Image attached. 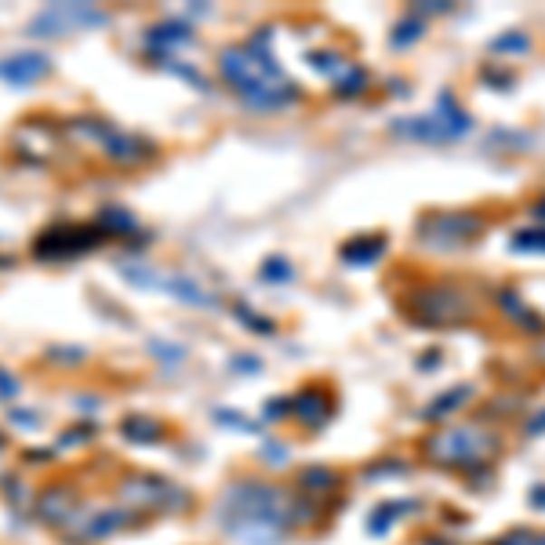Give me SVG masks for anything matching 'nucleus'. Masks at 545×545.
Here are the masks:
<instances>
[{
    "mask_svg": "<svg viewBox=\"0 0 545 545\" xmlns=\"http://www.w3.org/2000/svg\"><path fill=\"white\" fill-rule=\"evenodd\" d=\"M218 523L240 545H277L295 523V502L277 483L236 480L218 502Z\"/></svg>",
    "mask_w": 545,
    "mask_h": 545,
    "instance_id": "obj_1",
    "label": "nucleus"
},
{
    "mask_svg": "<svg viewBox=\"0 0 545 545\" xmlns=\"http://www.w3.org/2000/svg\"><path fill=\"white\" fill-rule=\"evenodd\" d=\"M225 84L251 106V110H284L299 99V84L284 77L277 59L269 55V33L254 37L251 44L225 48L218 59Z\"/></svg>",
    "mask_w": 545,
    "mask_h": 545,
    "instance_id": "obj_2",
    "label": "nucleus"
},
{
    "mask_svg": "<svg viewBox=\"0 0 545 545\" xmlns=\"http://www.w3.org/2000/svg\"><path fill=\"white\" fill-rule=\"evenodd\" d=\"M407 313L418 328H458L476 317V306H473L469 292H462L454 284H425V288L411 292Z\"/></svg>",
    "mask_w": 545,
    "mask_h": 545,
    "instance_id": "obj_3",
    "label": "nucleus"
},
{
    "mask_svg": "<svg viewBox=\"0 0 545 545\" xmlns=\"http://www.w3.org/2000/svg\"><path fill=\"white\" fill-rule=\"evenodd\" d=\"M469 128H473V117L458 106V99H454L451 91H440V95H436L433 113L393 120V131H397V135L418 139V142H451V139H462Z\"/></svg>",
    "mask_w": 545,
    "mask_h": 545,
    "instance_id": "obj_4",
    "label": "nucleus"
},
{
    "mask_svg": "<svg viewBox=\"0 0 545 545\" xmlns=\"http://www.w3.org/2000/svg\"><path fill=\"white\" fill-rule=\"evenodd\" d=\"M487 229V218L480 211H429L418 222V240L433 251H454L476 240Z\"/></svg>",
    "mask_w": 545,
    "mask_h": 545,
    "instance_id": "obj_5",
    "label": "nucleus"
},
{
    "mask_svg": "<svg viewBox=\"0 0 545 545\" xmlns=\"http://www.w3.org/2000/svg\"><path fill=\"white\" fill-rule=\"evenodd\" d=\"M494 451V436L473 429V425H458V429H444L436 436L425 440V454L440 465H476Z\"/></svg>",
    "mask_w": 545,
    "mask_h": 545,
    "instance_id": "obj_6",
    "label": "nucleus"
},
{
    "mask_svg": "<svg viewBox=\"0 0 545 545\" xmlns=\"http://www.w3.org/2000/svg\"><path fill=\"white\" fill-rule=\"evenodd\" d=\"M120 498L135 509H149V512H171V509H182L186 505V491L175 487L171 480L164 476H153V473H135L120 483Z\"/></svg>",
    "mask_w": 545,
    "mask_h": 545,
    "instance_id": "obj_7",
    "label": "nucleus"
},
{
    "mask_svg": "<svg viewBox=\"0 0 545 545\" xmlns=\"http://www.w3.org/2000/svg\"><path fill=\"white\" fill-rule=\"evenodd\" d=\"M120 272L131 281V284H139V288H149V292H171V299H178V302H186V306H215V299H211V292H204L196 281H189V277H175V272H157V269H139V265H120Z\"/></svg>",
    "mask_w": 545,
    "mask_h": 545,
    "instance_id": "obj_8",
    "label": "nucleus"
},
{
    "mask_svg": "<svg viewBox=\"0 0 545 545\" xmlns=\"http://www.w3.org/2000/svg\"><path fill=\"white\" fill-rule=\"evenodd\" d=\"M106 15L95 12V8H84V5H55L48 8L44 15L33 19V37H59V33H70V30H84V26H102Z\"/></svg>",
    "mask_w": 545,
    "mask_h": 545,
    "instance_id": "obj_9",
    "label": "nucleus"
},
{
    "mask_svg": "<svg viewBox=\"0 0 545 545\" xmlns=\"http://www.w3.org/2000/svg\"><path fill=\"white\" fill-rule=\"evenodd\" d=\"M106 229H59V233H48L41 244H37V254H77L84 247H95L102 244Z\"/></svg>",
    "mask_w": 545,
    "mask_h": 545,
    "instance_id": "obj_10",
    "label": "nucleus"
},
{
    "mask_svg": "<svg viewBox=\"0 0 545 545\" xmlns=\"http://www.w3.org/2000/svg\"><path fill=\"white\" fill-rule=\"evenodd\" d=\"M48 70H52L48 55H15V59H8V62H0V77L12 81V84H33V81H41Z\"/></svg>",
    "mask_w": 545,
    "mask_h": 545,
    "instance_id": "obj_11",
    "label": "nucleus"
},
{
    "mask_svg": "<svg viewBox=\"0 0 545 545\" xmlns=\"http://www.w3.org/2000/svg\"><path fill=\"white\" fill-rule=\"evenodd\" d=\"M292 411H295V418H299L302 425L317 429V425H324V422H328V415H331V400H328L320 389H302V393L292 400Z\"/></svg>",
    "mask_w": 545,
    "mask_h": 545,
    "instance_id": "obj_12",
    "label": "nucleus"
},
{
    "mask_svg": "<svg viewBox=\"0 0 545 545\" xmlns=\"http://www.w3.org/2000/svg\"><path fill=\"white\" fill-rule=\"evenodd\" d=\"M494 302L505 310V317H512V320H516V328H523V331H531V335H545V320H541L534 310H527V306H523V299H520L516 292L502 288V292L494 295Z\"/></svg>",
    "mask_w": 545,
    "mask_h": 545,
    "instance_id": "obj_13",
    "label": "nucleus"
},
{
    "mask_svg": "<svg viewBox=\"0 0 545 545\" xmlns=\"http://www.w3.org/2000/svg\"><path fill=\"white\" fill-rule=\"evenodd\" d=\"M37 509H41V516H44L48 523H70V520H73V509H77V498H73L70 487H48L44 498L37 502Z\"/></svg>",
    "mask_w": 545,
    "mask_h": 545,
    "instance_id": "obj_14",
    "label": "nucleus"
},
{
    "mask_svg": "<svg viewBox=\"0 0 545 545\" xmlns=\"http://www.w3.org/2000/svg\"><path fill=\"white\" fill-rule=\"evenodd\" d=\"M382 251H386V236H357L342 247V262L364 269V265H375L382 258Z\"/></svg>",
    "mask_w": 545,
    "mask_h": 545,
    "instance_id": "obj_15",
    "label": "nucleus"
},
{
    "mask_svg": "<svg viewBox=\"0 0 545 545\" xmlns=\"http://www.w3.org/2000/svg\"><path fill=\"white\" fill-rule=\"evenodd\" d=\"M473 400V386H451L447 393H440L436 400H429V407L422 411V418L436 422V418H451L454 411H462Z\"/></svg>",
    "mask_w": 545,
    "mask_h": 545,
    "instance_id": "obj_16",
    "label": "nucleus"
},
{
    "mask_svg": "<svg viewBox=\"0 0 545 545\" xmlns=\"http://www.w3.org/2000/svg\"><path fill=\"white\" fill-rule=\"evenodd\" d=\"M124 523H128V512H124V509H117V505H113V509H99L95 516L84 520V534H88V538H110V534L120 531Z\"/></svg>",
    "mask_w": 545,
    "mask_h": 545,
    "instance_id": "obj_17",
    "label": "nucleus"
},
{
    "mask_svg": "<svg viewBox=\"0 0 545 545\" xmlns=\"http://www.w3.org/2000/svg\"><path fill=\"white\" fill-rule=\"evenodd\" d=\"M415 509H418V502H382V505L371 512L368 531H371V534H386L404 512H415Z\"/></svg>",
    "mask_w": 545,
    "mask_h": 545,
    "instance_id": "obj_18",
    "label": "nucleus"
},
{
    "mask_svg": "<svg viewBox=\"0 0 545 545\" xmlns=\"http://www.w3.org/2000/svg\"><path fill=\"white\" fill-rule=\"evenodd\" d=\"M120 433H124V440H131V444H157L164 429H160V422H153V418H146V415H128L124 425H120Z\"/></svg>",
    "mask_w": 545,
    "mask_h": 545,
    "instance_id": "obj_19",
    "label": "nucleus"
},
{
    "mask_svg": "<svg viewBox=\"0 0 545 545\" xmlns=\"http://www.w3.org/2000/svg\"><path fill=\"white\" fill-rule=\"evenodd\" d=\"M193 41V33H189V26H182V23H164V26H157L153 33H149V48H182V44H189Z\"/></svg>",
    "mask_w": 545,
    "mask_h": 545,
    "instance_id": "obj_20",
    "label": "nucleus"
},
{
    "mask_svg": "<svg viewBox=\"0 0 545 545\" xmlns=\"http://www.w3.org/2000/svg\"><path fill=\"white\" fill-rule=\"evenodd\" d=\"M487 52H494V55H527L531 52V37L520 33V30H509V33L487 41Z\"/></svg>",
    "mask_w": 545,
    "mask_h": 545,
    "instance_id": "obj_21",
    "label": "nucleus"
},
{
    "mask_svg": "<svg viewBox=\"0 0 545 545\" xmlns=\"http://www.w3.org/2000/svg\"><path fill=\"white\" fill-rule=\"evenodd\" d=\"M509 251L516 254H545V229H516L509 240Z\"/></svg>",
    "mask_w": 545,
    "mask_h": 545,
    "instance_id": "obj_22",
    "label": "nucleus"
},
{
    "mask_svg": "<svg viewBox=\"0 0 545 545\" xmlns=\"http://www.w3.org/2000/svg\"><path fill=\"white\" fill-rule=\"evenodd\" d=\"M310 66H313L317 73H324V77L339 81V77L349 70V59H342L339 52H313V55H310Z\"/></svg>",
    "mask_w": 545,
    "mask_h": 545,
    "instance_id": "obj_23",
    "label": "nucleus"
},
{
    "mask_svg": "<svg viewBox=\"0 0 545 545\" xmlns=\"http://www.w3.org/2000/svg\"><path fill=\"white\" fill-rule=\"evenodd\" d=\"M422 30H425V26H422V19H415V15H411V19H404V23L393 30L389 44H393V48H411V44L422 37Z\"/></svg>",
    "mask_w": 545,
    "mask_h": 545,
    "instance_id": "obj_24",
    "label": "nucleus"
},
{
    "mask_svg": "<svg viewBox=\"0 0 545 545\" xmlns=\"http://www.w3.org/2000/svg\"><path fill=\"white\" fill-rule=\"evenodd\" d=\"M364 84H368V73H364L357 62H349V70L335 81V91H339V95H360V91H364Z\"/></svg>",
    "mask_w": 545,
    "mask_h": 545,
    "instance_id": "obj_25",
    "label": "nucleus"
},
{
    "mask_svg": "<svg viewBox=\"0 0 545 545\" xmlns=\"http://www.w3.org/2000/svg\"><path fill=\"white\" fill-rule=\"evenodd\" d=\"M295 277V269L284 262V258H269L265 265H262V281H272V284H284V281H292Z\"/></svg>",
    "mask_w": 545,
    "mask_h": 545,
    "instance_id": "obj_26",
    "label": "nucleus"
},
{
    "mask_svg": "<svg viewBox=\"0 0 545 545\" xmlns=\"http://www.w3.org/2000/svg\"><path fill=\"white\" fill-rule=\"evenodd\" d=\"M302 483L313 487V491H331V487L339 483V476H335L331 469H317V465H313V469L302 473Z\"/></svg>",
    "mask_w": 545,
    "mask_h": 545,
    "instance_id": "obj_27",
    "label": "nucleus"
},
{
    "mask_svg": "<svg viewBox=\"0 0 545 545\" xmlns=\"http://www.w3.org/2000/svg\"><path fill=\"white\" fill-rule=\"evenodd\" d=\"M498 545H538V534H531V531L516 527V531H509L505 538H498Z\"/></svg>",
    "mask_w": 545,
    "mask_h": 545,
    "instance_id": "obj_28",
    "label": "nucleus"
},
{
    "mask_svg": "<svg viewBox=\"0 0 545 545\" xmlns=\"http://www.w3.org/2000/svg\"><path fill=\"white\" fill-rule=\"evenodd\" d=\"M480 77H483L487 84H498V88H512V81H516L512 73H502V70H491V66H487Z\"/></svg>",
    "mask_w": 545,
    "mask_h": 545,
    "instance_id": "obj_29",
    "label": "nucleus"
},
{
    "mask_svg": "<svg viewBox=\"0 0 545 545\" xmlns=\"http://www.w3.org/2000/svg\"><path fill=\"white\" fill-rule=\"evenodd\" d=\"M527 433H531V436H538V433H545V411H538V415H534V418L527 422Z\"/></svg>",
    "mask_w": 545,
    "mask_h": 545,
    "instance_id": "obj_30",
    "label": "nucleus"
},
{
    "mask_svg": "<svg viewBox=\"0 0 545 545\" xmlns=\"http://www.w3.org/2000/svg\"><path fill=\"white\" fill-rule=\"evenodd\" d=\"M0 393H5V397H15V393H19V386H15L12 375H0Z\"/></svg>",
    "mask_w": 545,
    "mask_h": 545,
    "instance_id": "obj_31",
    "label": "nucleus"
},
{
    "mask_svg": "<svg viewBox=\"0 0 545 545\" xmlns=\"http://www.w3.org/2000/svg\"><path fill=\"white\" fill-rule=\"evenodd\" d=\"M531 215H534L538 222H545V193H541V196H538V200L531 204Z\"/></svg>",
    "mask_w": 545,
    "mask_h": 545,
    "instance_id": "obj_32",
    "label": "nucleus"
},
{
    "mask_svg": "<svg viewBox=\"0 0 545 545\" xmlns=\"http://www.w3.org/2000/svg\"><path fill=\"white\" fill-rule=\"evenodd\" d=\"M534 509H545V487H534Z\"/></svg>",
    "mask_w": 545,
    "mask_h": 545,
    "instance_id": "obj_33",
    "label": "nucleus"
},
{
    "mask_svg": "<svg viewBox=\"0 0 545 545\" xmlns=\"http://www.w3.org/2000/svg\"><path fill=\"white\" fill-rule=\"evenodd\" d=\"M538 360H545V342H541V346H538Z\"/></svg>",
    "mask_w": 545,
    "mask_h": 545,
    "instance_id": "obj_34",
    "label": "nucleus"
},
{
    "mask_svg": "<svg viewBox=\"0 0 545 545\" xmlns=\"http://www.w3.org/2000/svg\"><path fill=\"white\" fill-rule=\"evenodd\" d=\"M425 545H447V541H440V538H429V541H425Z\"/></svg>",
    "mask_w": 545,
    "mask_h": 545,
    "instance_id": "obj_35",
    "label": "nucleus"
}]
</instances>
